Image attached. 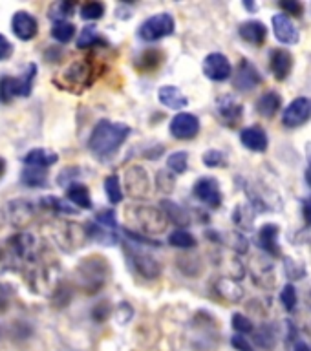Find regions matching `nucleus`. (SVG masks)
Here are the masks:
<instances>
[{
  "mask_svg": "<svg viewBox=\"0 0 311 351\" xmlns=\"http://www.w3.org/2000/svg\"><path fill=\"white\" fill-rule=\"evenodd\" d=\"M130 132L132 128L125 123L101 119L88 139V148L95 158L106 159L119 150L121 145L130 136Z\"/></svg>",
  "mask_w": 311,
  "mask_h": 351,
  "instance_id": "nucleus-1",
  "label": "nucleus"
},
{
  "mask_svg": "<svg viewBox=\"0 0 311 351\" xmlns=\"http://www.w3.org/2000/svg\"><path fill=\"white\" fill-rule=\"evenodd\" d=\"M126 218L134 225V232L145 236H154L167 229V216L159 208L148 207V205H134L125 210Z\"/></svg>",
  "mask_w": 311,
  "mask_h": 351,
  "instance_id": "nucleus-2",
  "label": "nucleus"
},
{
  "mask_svg": "<svg viewBox=\"0 0 311 351\" xmlns=\"http://www.w3.org/2000/svg\"><path fill=\"white\" fill-rule=\"evenodd\" d=\"M77 278L79 284L84 291H88V295H92L93 291L101 289L106 284L108 278V265L106 260L99 256H90L87 260H82L77 267Z\"/></svg>",
  "mask_w": 311,
  "mask_h": 351,
  "instance_id": "nucleus-3",
  "label": "nucleus"
},
{
  "mask_svg": "<svg viewBox=\"0 0 311 351\" xmlns=\"http://www.w3.org/2000/svg\"><path fill=\"white\" fill-rule=\"evenodd\" d=\"M37 66L30 64L21 77H2L0 79V103H11L13 97H27L32 93Z\"/></svg>",
  "mask_w": 311,
  "mask_h": 351,
  "instance_id": "nucleus-4",
  "label": "nucleus"
},
{
  "mask_svg": "<svg viewBox=\"0 0 311 351\" xmlns=\"http://www.w3.org/2000/svg\"><path fill=\"white\" fill-rule=\"evenodd\" d=\"M5 262L24 263L33 262L38 256L37 240L30 232H19L8 240V251H4Z\"/></svg>",
  "mask_w": 311,
  "mask_h": 351,
  "instance_id": "nucleus-5",
  "label": "nucleus"
},
{
  "mask_svg": "<svg viewBox=\"0 0 311 351\" xmlns=\"http://www.w3.org/2000/svg\"><path fill=\"white\" fill-rule=\"evenodd\" d=\"M174 19L169 13H158V15L150 16L139 26V37L145 43H156L159 38L169 37L174 33Z\"/></svg>",
  "mask_w": 311,
  "mask_h": 351,
  "instance_id": "nucleus-6",
  "label": "nucleus"
},
{
  "mask_svg": "<svg viewBox=\"0 0 311 351\" xmlns=\"http://www.w3.org/2000/svg\"><path fill=\"white\" fill-rule=\"evenodd\" d=\"M51 236L57 241V245L62 247L65 251H73L82 245V241L88 238V232L81 225L70 223V221H59L51 225Z\"/></svg>",
  "mask_w": 311,
  "mask_h": 351,
  "instance_id": "nucleus-7",
  "label": "nucleus"
},
{
  "mask_svg": "<svg viewBox=\"0 0 311 351\" xmlns=\"http://www.w3.org/2000/svg\"><path fill=\"white\" fill-rule=\"evenodd\" d=\"M125 252L128 260H130L132 267L136 269L137 274H141L143 278H158L159 273H161V265L152 254H148L145 251H139V247L137 245H130V243H126L125 245Z\"/></svg>",
  "mask_w": 311,
  "mask_h": 351,
  "instance_id": "nucleus-8",
  "label": "nucleus"
},
{
  "mask_svg": "<svg viewBox=\"0 0 311 351\" xmlns=\"http://www.w3.org/2000/svg\"><path fill=\"white\" fill-rule=\"evenodd\" d=\"M93 68L88 60H76L60 73V81H57L62 88H87L92 84Z\"/></svg>",
  "mask_w": 311,
  "mask_h": 351,
  "instance_id": "nucleus-9",
  "label": "nucleus"
},
{
  "mask_svg": "<svg viewBox=\"0 0 311 351\" xmlns=\"http://www.w3.org/2000/svg\"><path fill=\"white\" fill-rule=\"evenodd\" d=\"M169 130L172 137L176 139H192L198 136L200 132V119L194 114H187V112H180L172 117L169 125Z\"/></svg>",
  "mask_w": 311,
  "mask_h": 351,
  "instance_id": "nucleus-10",
  "label": "nucleus"
},
{
  "mask_svg": "<svg viewBox=\"0 0 311 351\" xmlns=\"http://www.w3.org/2000/svg\"><path fill=\"white\" fill-rule=\"evenodd\" d=\"M125 186L126 192L136 199L147 197L150 192V181H148V174L145 172L143 167L134 165L125 172Z\"/></svg>",
  "mask_w": 311,
  "mask_h": 351,
  "instance_id": "nucleus-11",
  "label": "nucleus"
},
{
  "mask_svg": "<svg viewBox=\"0 0 311 351\" xmlns=\"http://www.w3.org/2000/svg\"><path fill=\"white\" fill-rule=\"evenodd\" d=\"M216 114H218V119L224 123L225 126H236L244 117V106H242L238 101H236L235 95H222V97L216 101Z\"/></svg>",
  "mask_w": 311,
  "mask_h": 351,
  "instance_id": "nucleus-12",
  "label": "nucleus"
},
{
  "mask_svg": "<svg viewBox=\"0 0 311 351\" xmlns=\"http://www.w3.org/2000/svg\"><path fill=\"white\" fill-rule=\"evenodd\" d=\"M203 73L211 79V81H227L233 73V66H231L229 59L224 53H209L203 60Z\"/></svg>",
  "mask_w": 311,
  "mask_h": 351,
  "instance_id": "nucleus-13",
  "label": "nucleus"
},
{
  "mask_svg": "<svg viewBox=\"0 0 311 351\" xmlns=\"http://www.w3.org/2000/svg\"><path fill=\"white\" fill-rule=\"evenodd\" d=\"M311 115V101L306 97H297L290 103V106L282 114V123L288 128H297L302 126L310 119Z\"/></svg>",
  "mask_w": 311,
  "mask_h": 351,
  "instance_id": "nucleus-14",
  "label": "nucleus"
},
{
  "mask_svg": "<svg viewBox=\"0 0 311 351\" xmlns=\"http://www.w3.org/2000/svg\"><path fill=\"white\" fill-rule=\"evenodd\" d=\"M35 218V207L30 199L16 197L8 203V221L13 227H26Z\"/></svg>",
  "mask_w": 311,
  "mask_h": 351,
  "instance_id": "nucleus-15",
  "label": "nucleus"
},
{
  "mask_svg": "<svg viewBox=\"0 0 311 351\" xmlns=\"http://www.w3.org/2000/svg\"><path fill=\"white\" fill-rule=\"evenodd\" d=\"M194 196L209 207H220L222 205V192H220V183L214 178H202L196 181V185L192 189Z\"/></svg>",
  "mask_w": 311,
  "mask_h": 351,
  "instance_id": "nucleus-16",
  "label": "nucleus"
},
{
  "mask_svg": "<svg viewBox=\"0 0 311 351\" xmlns=\"http://www.w3.org/2000/svg\"><path fill=\"white\" fill-rule=\"evenodd\" d=\"M11 29H13L16 38H21V40H32L38 32V22L32 13H27V11H16L13 19H11Z\"/></svg>",
  "mask_w": 311,
  "mask_h": 351,
  "instance_id": "nucleus-17",
  "label": "nucleus"
},
{
  "mask_svg": "<svg viewBox=\"0 0 311 351\" xmlns=\"http://www.w3.org/2000/svg\"><path fill=\"white\" fill-rule=\"evenodd\" d=\"M260 82H262L260 71H258L249 60H242L240 64H238V70H236L235 86L238 88L240 92H251V90H255Z\"/></svg>",
  "mask_w": 311,
  "mask_h": 351,
  "instance_id": "nucleus-18",
  "label": "nucleus"
},
{
  "mask_svg": "<svg viewBox=\"0 0 311 351\" xmlns=\"http://www.w3.org/2000/svg\"><path fill=\"white\" fill-rule=\"evenodd\" d=\"M273 29L277 40L282 44H299L301 40V33L286 13H277L273 16Z\"/></svg>",
  "mask_w": 311,
  "mask_h": 351,
  "instance_id": "nucleus-19",
  "label": "nucleus"
},
{
  "mask_svg": "<svg viewBox=\"0 0 311 351\" xmlns=\"http://www.w3.org/2000/svg\"><path fill=\"white\" fill-rule=\"evenodd\" d=\"M269 66H271V71L275 73V77L279 81H284L288 79V75L293 70V55L284 48H275L269 55Z\"/></svg>",
  "mask_w": 311,
  "mask_h": 351,
  "instance_id": "nucleus-20",
  "label": "nucleus"
},
{
  "mask_svg": "<svg viewBox=\"0 0 311 351\" xmlns=\"http://www.w3.org/2000/svg\"><path fill=\"white\" fill-rule=\"evenodd\" d=\"M242 145L253 152H266L268 150V134L264 132L262 126H249L244 128L240 134Z\"/></svg>",
  "mask_w": 311,
  "mask_h": 351,
  "instance_id": "nucleus-21",
  "label": "nucleus"
},
{
  "mask_svg": "<svg viewBox=\"0 0 311 351\" xmlns=\"http://www.w3.org/2000/svg\"><path fill=\"white\" fill-rule=\"evenodd\" d=\"M238 33L240 37L249 44H255V46H262L268 38V27L266 24L260 21H247L244 24H240L238 27Z\"/></svg>",
  "mask_w": 311,
  "mask_h": 351,
  "instance_id": "nucleus-22",
  "label": "nucleus"
},
{
  "mask_svg": "<svg viewBox=\"0 0 311 351\" xmlns=\"http://www.w3.org/2000/svg\"><path fill=\"white\" fill-rule=\"evenodd\" d=\"M158 99L159 103L165 104L170 110H181L189 104V99L185 97V93L181 92L180 88L172 86V84H165V86L159 88Z\"/></svg>",
  "mask_w": 311,
  "mask_h": 351,
  "instance_id": "nucleus-23",
  "label": "nucleus"
},
{
  "mask_svg": "<svg viewBox=\"0 0 311 351\" xmlns=\"http://www.w3.org/2000/svg\"><path fill=\"white\" fill-rule=\"evenodd\" d=\"M279 234H280V227L275 223H266L258 232V241L266 252L273 254V256H279L280 254V247H279Z\"/></svg>",
  "mask_w": 311,
  "mask_h": 351,
  "instance_id": "nucleus-24",
  "label": "nucleus"
},
{
  "mask_svg": "<svg viewBox=\"0 0 311 351\" xmlns=\"http://www.w3.org/2000/svg\"><path fill=\"white\" fill-rule=\"evenodd\" d=\"M59 161V156L54 150H46V148H33L32 152L24 156V163L26 167H37V169H48L51 165Z\"/></svg>",
  "mask_w": 311,
  "mask_h": 351,
  "instance_id": "nucleus-25",
  "label": "nucleus"
},
{
  "mask_svg": "<svg viewBox=\"0 0 311 351\" xmlns=\"http://www.w3.org/2000/svg\"><path fill=\"white\" fill-rule=\"evenodd\" d=\"M159 205H161V210H163V214L167 216V219H170L172 223L181 225V227H185V225L191 223V216H189V213H187L181 205H178V203L170 202V199H163Z\"/></svg>",
  "mask_w": 311,
  "mask_h": 351,
  "instance_id": "nucleus-26",
  "label": "nucleus"
},
{
  "mask_svg": "<svg viewBox=\"0 0 311 351\" xmlns=\"http://www.w3.org/2000/svg\"><path fill=\"white\" fill-rule=\"evenodd\" d=\"M280 103H282V97H280V93L277 92H266L262 97L257 101V110L258 114L264 115V117H273L280 108Z\"/></svg>",
  "mask_w": 311,
  "mask_h": 351,
  "instance_id": "nucleus-27",
  "label": "nucleus"
},
{
  "mask_svg": "<svg viewBox=\"0 0 311 351\" xmlns=\"http://www.w3.org/2000/svg\"><path fill=\"white\" fill-rule=\"evenodd\" d=\"M66 194H68V199L79 208H92V197H90V191L87 185L71 183Z\"/></svg>",
  "mask_w": 311,
  "mask_h": 351,
  "instance_id": "nucleus-28",
  "label": "nucleus"
},
{
  "mask_svg": "<svg viewBox=\"0 0 311 351\" xmlns=\"http://www.w3.org/2000/svg\"><path fill=\"white\" fill-rule=\"evenodd\" d=\"M41 205H43L44 208H48V210H54V213L59 214H68V216H76V214H79V208L71 207L70 203L55 196L43 197V199H41Z\"/></svg>",
  "mask_w": 311,
  "mask_h": 351,
  "instance_id": "nucleus-29",
  "label": "nucleus"
},
{
  "mask_svg": "<svg viewBox=\"0 0 311 351\" xmlns=\"http://www.w3.org/2000/svg\"><path fill=\"white\" fill-rule=\"evenodd\" d=\"M88 238L99 241V243H104V245H110V243H115L117 241V236L112 232L110 229H104L99 223H90L87 227Z\"/></svg>",
  "mask_w": 311,
  "mask_h": 351,
  "instance_id": "nucleus-30",
  "label": "nucleus"
},
{
  "mask_svg": "<svg viewBox=\"0 0 311 351\" xmlns=\"http://www.w3.org/2000/svg\"><path fill=\"white\" fill-rule=\"evenodd\" d=\"M48 181V174L44 169H37V167H27L22 172V183L26 186H44Z\"/></svg>",
  "mask_w": 311,
  "mask_h": 351,
  "instance_id": "nucleus-31",
  "label": "nucleus"
},
{
  "mask_svg": "<svg viewBox=\"0 0 311 351\" xmlns=\"http://www.w3.org/2000/svg\"><path fill=\"white\" fill-rule=\"evenodd\" d=\"M216 291H218L222 296H225V298H229V300H240L242 293H244V291L236 285L235 280L231 278H220L218 284H216Z\"/></svg>",
  "mask_w": 311,
  "mask_h": 351,
  "instance_id": "nucleus-32",
  "label": "nucleus"
},
{
  "mask_svg": "<svg viewBox=\"0 0 311 351\" xmlns=\"http://www.w3.org/2000/svg\"><path fill=\"white\" fill-rule=\"evenodd\" d=\"M73 35H76V26L68 21L55 22L54 27H51V37L59 43H70Z\"/></svg>",
  "mask_w": 311,
  "mask_h": 351,
  "instance_id": "nucleus-33",
  "label": "nucleus"
},
{
  "mask_svg": "<svg viewBox=\"0 0 311 351\" xmlns=\"http://www.w3.org/2000/svg\"><path fill=\"white\" fill-rule=\"evenodd\" d=\"M104 191H106V196H108L110 203H121L123 202V189H121L119 178L115 174L108 176L106 180H104Z\"/></svg>",
  "mask_w": 311,
  "mask_h": 351,
  "instance_id": "nucleus-34",
  "label": "nucleus"
},
{
  "mask_svg": "<svg viewBox=\"0 0 311 351\" xmlns=\"http://www.w3.org/2000/svg\"><path fill=\"white\" fill-rule=\"evenodd\" d=\"M161 60H163V55L158 49H147V51H143L139 55V60H137V66L141 68V70H154V68H158L161 64Z\"/></svg>",
  "mask_w": 311,
  "mask_h": 351,
  "instance_id": "nucleus-35",
  "label": "nucleus"
},
{
  "mask_svg": "<svg viewBox=\"0 0 311 351\" xmlns=\"http://www.w3.org/2000/svg\"><path fill=\"white\" fill-rule=\"evenodd\" d=\"M167 167H169L174 174H183L189 167V154L183 152V150H178V152H172L167 158Z\"/></svg>",
  "mask_w": 311,
  "mask_h": 351,
  "instance_id": "nucleus-36",
  "label": "nucleus"
},
{
  "mask_svg": "<svg viewBox=\"0 0 311 351\" xmlns=\"http://www.w3.org/2000/svg\"><path fill=\"white\" fill-rule=\"evenodd\" d=\"M169 243L178 249H191V247H196V238L187 230H174L169 236Z\"/></svg>",
  "mask_w": 311,
  "mask_h": 351,
  "instance_id": "nucleus-37",
  "label": "nucleus"
},
{
  "mask_svg": "<svg viewBox=\"0 0 311 351\" xmlns=\"http://www.w3.org/2000/svg\"><path fill=\"white\" fill-rule=\"evenodd\" d=\"M203 165L211 167V169H225L229 161H227V154L222 150H209L203 154Z\"/></svg>",
  "mask_w": 311,
  "mask_h": 351,
  "instance_id": "nucleus-38",
  "label": "nucleus"
},
{
  "mask_svg": "<svg viewBox=\"0 0 311 351\" xmlns=\"http://www.w3.org/2000/svg\"><path fill=\"white\" fill-rule=\"evenodd\" d=\"M97 43H103L101 37H99L97 29H95L93 26L82 27L81 35H79V38H77V46H79V48H90V46H93V44H97Z\"/></svg>",
  "mask_w": 311,
  "mask_h": 351,
  "instance_id": "nucleus-39",
  "label": "nucleus"
},
{
  "mask_svg": "<svg viewBox=\"0 0 311 351\" xmlns=\"http://www.w3.org/2000/svg\"><path fill=\"white\" fill-rule=\"evenodd\" d=\"M104 15V5L101 2H87L81 8V16L84 21H99Z\"/></svg>",
  "mask_w": 311,
  "mask_h": 351,
  "instance_id": "nucleus-40",
  "label": "nucleus"
},
{
  "mask_svg": "<svg viewBox=\"0 0 311 351\" xmlns=\"http://www.w3.org/2000/svg\"><path fill=\"white\" fill-rule=\"evenodd\" d=\"M275 340H277L275 333L271 331V328H266V326H262V328L255 333V342H257L260 348H266V350H271V348H273Z\"/></svg>",
  "mask_w": 311,
  "mask_h": 351,
  "instance_id": "nucleus-41",
  "label": "nucleus"
},
{
  "mask_svg": "<svg viewBox=\"0 0 311 351\" xmlns=\"http://www.w3.org/2000/svg\"><path fill=\"white\" fill-rule=\"evenodd\" d=\"M95 223H99L104 229L114 230L117 227V218H115V213L112 208H103L95 214Z\"/></svg>",
  "mask_w": 311,
  "mask_h": 351,
  "instance_id": "nucleus-42",
  "label": "nucleus"
},
{
  "mask_svg": "<svg viewBox=\"0 0 311 351\" xmlns=\"http://www.w3.org/2000/svg\"><path fill=\"white\" fill-rule=\"evenodd\" d=\"M76 5L71 4V2H57V4L51 5V10H49V16L55 19V22H62L66 16L71 15V11H73Z\"/></svg>",
  "mask_w": 311,
  "mask_h": 351,
  "instance_id": "nucleus-43",
  "label": "nucleus"
},
{
  "mask_svg": "<svg viewBox=\"0 0 311 351\" xmlns=\"http://www.w3.org/2000/svg\"><path fill=\"white\" fill-rule=\"evenodd\" d=\"M280 302L284 304V307L288 311H293L297 307V289L295 285H284V289L280 293Z\"/></svg>",
  "mask_w": 311,
  "mask_h": 351,
  "instance_id": "nucleus-44",
  "label": "nucleus"
},
{
  "mask_svg": "<svg viewBox=\"0 0 311 351\" xmlns=\"http://www.w3.org/2000/svg\"><path fill=\"white\" fill-rule=\"evenodd\" d=\"M231 320H233V328H235V331L238 335L251 333L253 331V322L246 317V315H242V313H235Z\"/></svg>",
  "mask_w": 311,
  "mask_h": 351,
  "instance_id": "nucleus-45",
  "label": "nucleus"
},
{
  "mask_svg": "<svg viewBox=\"0 0 311 351\" xmlns=\"http://www.w3.org/2000/svg\"><path fill=\"white\" fill-rule=\"evenodd\" d=\"M280 10L286 11V15L290 13V15L301 16L302 15V4L301 2H295V0H291V2H280Z\"/></svg>",
  "mask_w": 311,
  "mask_h": 351,
  "instance_id": "nucleus-46",
  "label": "nucleus"
},
{
  "mask_svg": "<svg viewBox=\"0 0 311 351\" xmlns=\"http://www.w3.org/2000/svg\"><path fill=\"white\" fill-rule=\"evenodd\" d=\"M231 344H233V348H235L236 351H253L251 344H249L246 337H242V335H235V337L231 339Z\"/></svg>",
  "mask_w": 311,
  "mask_h": 351,
  "instance_id": "nucleus-47",
  "label": "nucleus"
},
{
  "mask_svg": "<svg viewBox=\"0 0 311 351\" xmlns=\"http://www.w3.org/2000/svg\"><path fill=\"white\" fill-rule=\"evenodd\" d=\"M11 53H13V46H11L10 40L0 33V60L10 59Z\"/></svg>",
  "mask_w": 311,
  "mask_h": 351,
  "instance_id": "nucleus-48",
  "label": "nucleus"
},
{
  "mask_svg": "<svg viewBox=\"0 0 311 351\" xmlns=\"http://www.w3.org/2000/svg\"><path fill=\"white\" fill-rule=\"evenodd\" d=\"M304 218L311 225V196L304 199Z\"/></svg>",
  "mask_w": 311,
  "mask_h": 351,
  "instance_id": "nucleus-49",
  "label": "nucleus"
},
{
  "mask_svg": "<svg viewBox=\"0 0 311 351\" xmlns=\"http://www.w3.org/2000/svg\"><path fill=\"white\" fill-rule=\"evenodd\" d=\"M295 351H311V348L308 344H304V342H297Z\"/></svg>",
  "mask_w": 311,
  "mask_h": 351,
  "instance_id": "nucleus-50",
  "label": "nucleus"
},
{
  "mask_svg": "<svg viewBox=\"0 0 311 351\" xmlns=\"http://www.w3.org/2000/svg\"><path fill=\"white\" fill-rule=\"evenodd\" d=\"M4 172H5V161L4 158H0V178L4 176Z\"/></svg>",
  "mask_w": 311,
  "mask_h": 351,
  "instance_id": "nucleus-51",
  "label": "nucleus"
},
{
  "mask_svg": "<svg viewBox=\"0 0 311 351\" xmlns=\"http://www.w3.org/2000/svg\"><path fill=\"white\" fill-rule=\"evenodd\" d=\"M306 181H308V185L311 186V163L308 165V169H306Z\"/></svg>",
  "mask_w": 311,
  "mask_h": 351,
  "instance_id": "nucleus-52",
  "label": "nucleus"
},
{
  "mask_svg": "<svg viewBox=\"0 0 311 351\" xmlns=\"http://www.w3.org/2000/svg\"><path fill=\"white\" fill-rule=\"evenodd\" d=\"M244 5H246L247 10H251V11L257 10V4H253V2H251V4H249V2H246V4H244Z\"/></svg>",
  "mask_w": 311,
  "mask_h": 351,
  "instance_id": "nucleus-53",
  "label": "nucleus"
},
{
  "mask_svg": "<svg viewBox=\"0 0 311 351\" xmlns=\"http://www.w3.org/2000/svg\"><path fill=\"white\" fill-rule=\"evenodd\" d=\"M0 263H5V254L2 249H0Z\"/></svg>",
  "mask_w": 311,
  "mask_h": 351,
  "instance_id": "nucleus-54",
  "label": "nucleus"
}]
</instances>
